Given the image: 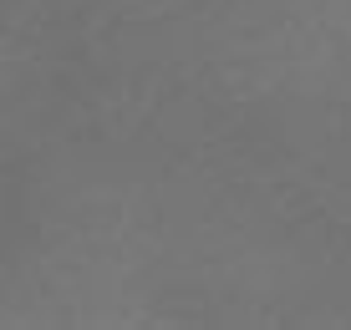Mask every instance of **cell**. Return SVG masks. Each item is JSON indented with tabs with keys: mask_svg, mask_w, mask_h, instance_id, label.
<instances>
[]
</instances>
